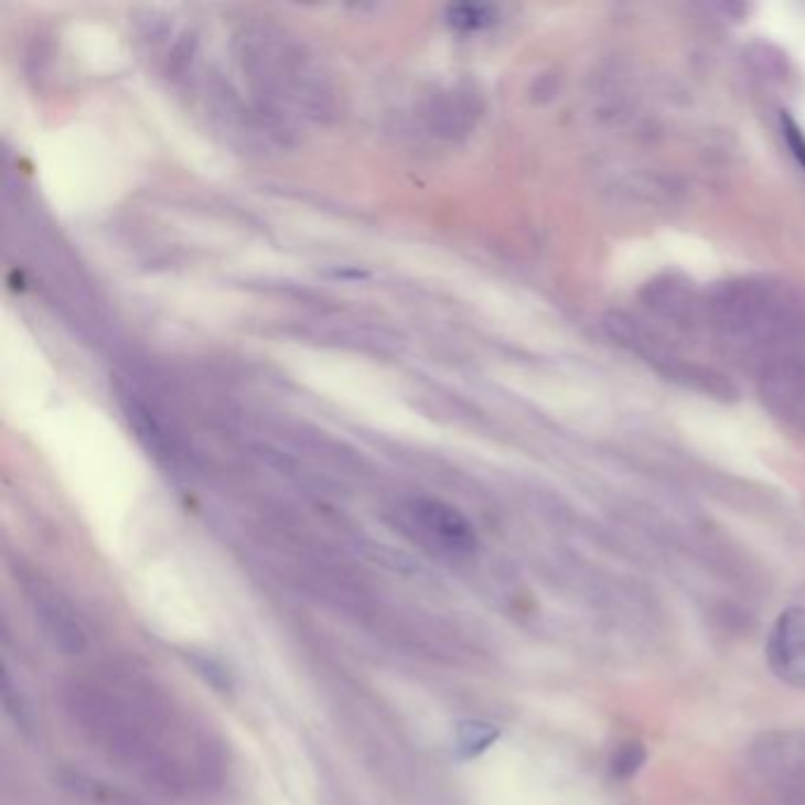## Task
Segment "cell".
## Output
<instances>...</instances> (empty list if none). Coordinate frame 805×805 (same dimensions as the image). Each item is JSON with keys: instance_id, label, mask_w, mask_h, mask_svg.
<instances>
[{"instance_id": "8992f818", "label": "cell", "mask_w": 805, "mask_h": 805, "mask_svg": "<svg viewBox=\"0 0 805 805\" xmlns=\"http://www.w3.org/2000/svg\"><path fill=\"white\" fill-rule=\"evenodd\" d=\"M645 761H647V751H645L643 742L626 740L614 749L612 759H610V773H612V777L626 782L641 773Z\"/></svg>"}, {"instance_id": "7a4b0ae2", "label": "cell", "mask_w": 805, "mask_h": 805, "mask_svg": "<svg viewBox=\"0 0 805 805\" xmlns=\"http://www.w3.org/2000/svg\"><path fill=\"white\" fill-rule=\"evenodd\" d=\"M405 523L421 539L449 556H471L477 536L468 517L438 498H411L405 506Z\"/></svg>"}, {"instance_id": "52a82bcc", "label": "cell", "mask_w": 805, "mask_h": 805, "mask_svg": "<svg viewBox=\"0 0 805 805\" xmlns=\"http://www.w3.org/2000/svg\"><path fill=\"white\" fill-rule=\"evenodd\" d=\"M451 24L461 29H480L492 22L494 10L490 6H454L449 8Z\"/></svg>"}, {"instance_id": "6da1fadb", "label": "cell", "mask_w": 805, "mask_h": 805, "mask_svg": "<svg viewBox=\"0 0 805 805\" xmlns=\"http://www.w3.org/2000/svg\"><path fill=\"white\" fill-rule=\"evenodd\" d=\"M749 770L770 805H805V728L761 734L749 751Z\"/></svg>"}, {"instance_id": "ba28073f", "label": "cell", "mask_w": 805, "mask_h": 805, "mask_svg": "<svg viewBox=\"0 0 805 805\" xmlns=\"http://www.w3.org/2000/svg\"><path fill=\"white\" fill-rule=\"evenodd\" d=\"M782 132H784L786 144H790V149H792V154L796 157V161L803 165V171H805V136L790 114L782 116Z\"/></svg>"}, {"instance_id": "277c9868", "label": "cell", "mask_w": 805, "mask_h": 805, "mask_svg": "<svg viewBox=\"0 0 805 805\" xmlns=\"http://www.w3.org/2000/svg\"><path fill=\"white\" fill-rule=\"evenodd\" d=\"M57 595L60 593L45 589V586H39V589L31 593L33 610H36V616L43 622L47 635H53L60 647L78 652L83 647V633L74 622L72 612L64 608V602Z\"/></svg>"}, {"instance_id": "5b68a950", "label": "cell", "mask_w": 805, "mask_h": 805, "mask_svg": "<svg viewBox=\"0 0 805 805\" xmlns=\"http://www.w3.org/2000/svg\"><path fill=\"white\" fill-rule=\"evenodd\" d=\"M501 737V730L492 723H484V720H461L457 726V751L461 759H475L484 753L490 747L496 744Z\"/></svg>"}, {"instance_id": "3957f363", "label": "cell", "mask_w": 805, "mask_h": 805, "mask_svg": "<svg viewBox=\"0 0 805 805\" xmlns=\"http://www.w3.org/2000/svg\"><path fill=\"white\" fill-rule=\"evenodd\" d=\"M768 666L786 685L805 690V608L784 610L765 643Z\"/></svg>"}]
</instances>
